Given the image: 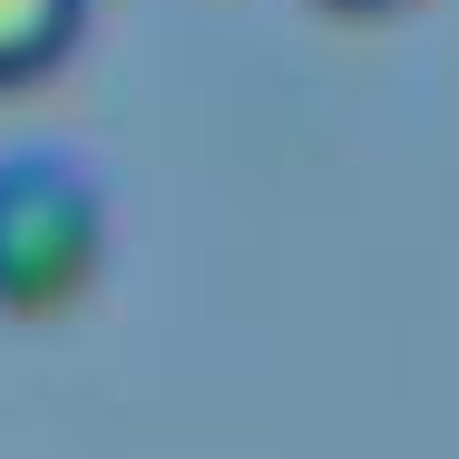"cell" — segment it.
Wrapping results in <instances>:
<instances>
[{
  "label": "cell",
  "instance_id": "cell-1",
  "mask_svg": "<svg viewBox=\"0 0 459 459\" xmlns=\"http://www.w3.org/2000/svg\"><path fill=\"white\" fill-rule=\"evenodd\" d=\"M108 274V186L69 157H0V323H59Z\"/></svg>",
  "mask_w": 459,
  "mask_h": 459
},
{
  "label": "cell",
  "instance_id": "cell-2",
  "mask_svg": "<svg viewBox=\"0 0 459 459\" xmlns=\"http://www.w3.org/2000/svg\"><path fill=\"white\" fill-rule=\"evenodd\" d=\"M89 39V0H0V89H39Z\"/></svg>",
  "mask_w": 459,
  "mask_h": 459
},
{
  "label": "cell",
  "instance_id": "cell-3",
  "mask_svg": "<svg viewBox=\"0 0 459 459\" xmlns=\"http://www.w3.org/2000/svg\"><path fill=\"white\" fill-rule=\"evenodd\" d=\"M313 10H333V20H401V10H420V0H313Z\"/></svg>",
  "mask_w": 459,
  "mask_h": 459
}]
</instances>
